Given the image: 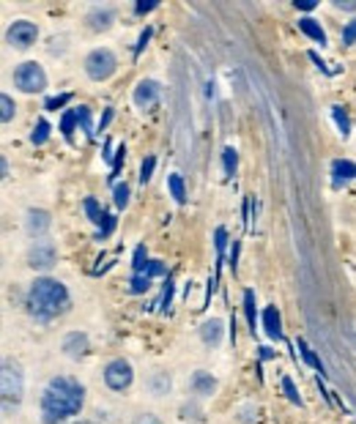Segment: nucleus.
I'll return each instance as SVG.
<instances>
[{
  "mask_svg": "<svg viewBox=\"0 0 356 424\" xmlns=\"http://www.w3.org/2000/svg\"><path fill=\"white\" fill-rule=\"evenodd\" d=\"M299 9H304V11H310V9H315V3L313 0H302V3H296Z\"/></svg>",
  "mask_w": 356,
  "mask_h": 424,
  "instance_id": "ea45409f",
  "label": "nucleus"
},
{
  "mask_svg": "<svg viewBox=\"0 0 356 424\" xmlns=\"http://www.w3.org/2000/svg\"><path fill=\"white\" fill-rule=\"evenodd\" d=\"M63 351L69 356H83L88 351V336L85 334H69L63 342Z\"/></svg>",
  "mask_w": 356,
  "mask_h": 424,
  "instance_id": "4468645a",
  "label": "nucleus"
},
{
  "mask_svg": "<svg viewBox=\"0 0 356 424\" xmlns=\"http://www.w3.org/2000/svg\"><path fill=\"white\" fill-rule=\"evenodd\" d=\"M157 3H137V14H145V11H154Z\"/></svg>",
  "mask_w": 356,
  "mask_h": 424,
  "instance_id": "58836bf2",
  "label": "nucleus"
},
{
  "mask_svg": "<svg viewBox=\"0 0 356 424\" xmlns=\"http://www.w3.org/2000/svg\"><path fill=\"white\" fill-rule=\"evenodd\" d=\"M142 274H145V277H162V274H167V268H164L159 260H148V265H145Z\"/></svg>",
  "mask_w": 356,
  "mask_h": 424,
  "instance_id": "cd10ccee",
  "label": "nucleus"
},
{
  "mask_svg": "<svg viewBox=\"0 0 356 424\" xmlns=\"http://www.w3.org/2000/svg\"><path fill=\"white\" fill-rule=\"evenodd\" d=\"M342 44H356V17L348 22V28L342 33Z\"/></svg>",
  "mask_w": 356,
  "mask_h": 424,
  "instance_id": "473e14b6",
  "label": "nucleus"
},
{
  "mask_svg": "<svg viewBox=\"0 0 356 424\" xmlns=\"http://www.w3.org/2000/svg\"><path fill=\"white\" fill-rule=\"evenodd\" d=\"M145 265H148V260H145V249L137 247V252H135V271L142 274V271H145Z\"/></svg>",
  "mask_w": 356,
  "mask_h": 424,
  "instance_id": "72a5a7b5",
  "label": "nucleus"
},
{
  "mask_svg": "<svg viewBox=\"0 0 356 424\" xmlns=\"http://www.w3.org/2000/svg\"><path fill=\"white\" fill-rule=\"evenodd\" d=\"M170 299H173V282L167 280V285H164V296H162V301H164V307L170 304Z\"/></svg>",
  "mask_w": 356,
  "mask_h": 424,
  "instance_id": "4c0bfd02",
  "label": "nucleus"
},
{
  "mask_svg": "<svg viewBox=\"0 0 356 424\" xmlns=\"http://www.w3.org/2000/svg\"><path fill=\"white\" fill-rule=\"evenodd\" d=\"M110 118H112V110H107V112H105V118H102V129L110 124Z\"/></svg>",
  "mask_w": 356,
  "mask_h": 424,
  "instance_id": "a19ab883",
  "label": "nucleus"
},
{
  "mask_svg": "<svg viewBox=\"0 0 356 424\" xmlns=\"http://www.w3.org/2000/svg\"><path fill=\"white\" fill-rule=\"evenodd\" d=\"M332 115H335V121H337L342 137H348V134H351V121H348V115L342 112V107H332Z\"/></svg>",
  "mask_w": 356,
  "mask_h": 424,
  "instance_id": "412c9836",
  "label": "nucleus"
},
{
  "mask_svg": "<svg viewBox=\"0 0 356 424\" xmlns=\"http://www.w3.org/2000/svg\"><path fill=\"white\" fill-rule=\"evenodd\" d=\"M154 164H157V159H154V157H148V159H142V167H140V184H145V181H151V173H154Z\"/></svg>",
  "mask_w": 356,
  "mask_h": 424,
  "instance_id": "c756f323",
  "label": "nucleus"
},
{
  "mask_svg": "<svg viewBox=\"0 0 356 424\" xmlns=\"http://www.w3.org/2000/svg\"><path fill=\"white\" fill-rule=\"evenodd\" d=\"M244 312H247L249 326H252V332H255V293H252V290L244 293Z\"/></svg>",
  "mask_w": 356,
  "mask_h": 424,
  "instance_id": "5701e85b",
  "label": "nucleus"
},
{
  "mask_svg": "<svg viewBox=\"0 0 356 424\" xmlns=\"http://www.w3.org/2000/svg\"><path fill=\"white\" fill-rule=\"evenodd\" d=\"M222 339V320L211 318L209 323H203V342L206 345H219Z\"/></svg>",
  "mask_w": 356,
  "mask_h": 424,
  "instance_id": "2eb2a0df",
  "label": "nucleus"
},
{
  "mask_svg": "<svg viewBox=\"0 0 356 424\" xmlns=\"http://www.w3.org/2000/svg\"><path fill=\"white\" fill-rule=\"evenodd\" d=\"M83 386L71 378H53L41 397V416L44 424H58L69 416H77L83 408Z\"/></svg>",
  "mask_w": 356,
  "mask_h": 424,
  "instance_id": "f257e3e1",
  "label": "nucleus"
},
{
  "mask_svg": "<svg viewBox=\"0 0 356 424\" xmlns=\"http://www.w3.org/2000/svg\"><path fill=\"white\" fill-rule=\"evenodd\" d=\"M55 263V247L50 241H36V247L31 249V265L33 268H50Z\"/></svg>",
  "mask_w": 356,
  "mask_h": 424,
  "instance_id": "9d476101",
  "label": "nucleus"
},
{
  "mask_svg": "<svg viewBox=\"0 0 356 424\" xmlns=\"http://www.w3.org/2000/svg\"><path fill=\"white\" fill-rule=\"evenodd\" d=\"M74 121H77V110H69L66 115H63V124H61V132L71 137V129H74Z\"/></svg>",
  "mask_w": 356,
  "mask_h": 424,
  "instance_id": "c85d7f7f",
  "label": "nucleus"
},
{
  "mask_svg": "<svg viewBox=\"0 0 356 424\" xmlns=\"http://www.w3.org/2000/svg\"><path fill=\"white\" fill-rule=\"evenodd\" d=\"M112 17H115V14H112L110 9H96V11L88 17V22H90V28H93V31H107V28H110V22H112Z\"/></svg>",
  "mask_w": 356,
  "mask_h": 424,
  "instance_id": "f3484780",
  "label": "nucleus"
},
{
  "mask_svg": "<svg viewBox=\"0 0 356 424\" xmlns=\"http://www.w3.org/2000/svg\"><path fill=\"white\" fill-rule=\"evenodd\" d=\"M77 121L83 124L85 134H88V137H93V124H90V110H88V107H77Z\"/></svg>",
  "mask_w": 356,
  "mask_h": 424,
  "instance_id": "b1692460",
  "label": "nucleus"
},
{
  "mask_svg": "<svg viewBox=\"0 0 356 424\" xmlns=\"http://www.w3.org/2000/svg\"><path fill=\"white\" fill-rule=\"evenodd\" d=\"M283 389H285V394H288V400H290V403L302 406V400H299V391H296V386H293V381H290V378H283Z\"/></svg>",
  "mask_w": 356,
  "mask_h": 424,
  "instance_id": "bb28decb",
  "label": "nucleus"
},
{
  "mask_svg": "<svg viewBox=\"0 0 356 424\" xmlns=\"http://www.w3.org/2000/svg\"><path fill=\"white\" fill-rule=\"evenodd\" d=\"M132 378H135L132 364L124 361V359H115V361H110V364L105 367V381H107V386H110V389H115V391L129 389Z\"/></svg>",
  "mask_w": 356,
  "mask_h": 424,
  "instance_id": "423d86ee",
  "label": "nucleus"
},
{
  "mask_svg": "<svg viewBox=\"0 0 356 424\" xmlns=\"http://www.w3.org/2000/svg\"><path fill=\"white\" fill-rule=\"evenodd\" d=\"M126 157V148H118V157H115V161H112V176L118 173V167H121V161H124Z\"/></svg>",
  "mask_w": 356,
  "mask_h": 424,
  "instance_id": "e433bc0d",
  "label": "nucleus"
},
{
  "mask_svg": "<svg viewBox=\"0 0 356 424\" xmlns=\"http://www.w3.org/2000/svg\"><path fill=\"white\" fill-rule=\"evenodd\" d=\"M36 36H38V31H36L33 22H28V19H19V22H14L11 28H9V44L11 47H19V50H25V47H31L36 41Z\"/></svg>",
  "mask_w": 356,
  "mask_h": 424,
  "instance_id": "0eeeda50",
  "label": "nucleus"
},
{
  "mask_svg": "<svg viewBox=\"0 0 356 424\" xmlns=\"http://www.w3.org/2000/svg\"><path fill=\"white\" fill-rule=\"evenodd\" d=\"M85 213L90 216L93 225H99V238H107L112 230H115V219L99 208V203L93 197H85Z\"/></svg>",
  "mask_w": 356,
  "mask_h": 424,
  "instance_id": "6e6552de",
  "label": "nucleus"
},
{
  "mask_svg": "<svg viewBox=\"0 0 356 424\" xmlns=\"http://www.w3.org/2000/svg\"><path fill=\"white\" fill-rule=\"evenodd\" d=\"M137 424H157V422H137Z\"/></svg>",
  "mask_w": 356,
  "mask_h": 424,
  "instance_id": "37998d69",
  "label": "nucleus"
},
{
  "mask_svg": "<svg viewBox=\"0 0 356 424\" xmlns=\"http://www.w3.org/2000/svg\"><path fill=\"white\" fill-rule=\"evenodd\" d=\"M126 203H129V186H126V184H118V186H115V206L124 208Z\"/></svg>",
  "mask_w": 356,
  "mask_h": 424,
  "instance_id": "7c9ffc66",
  "label": "nucleus"
},
{
  "mask_svg": "<svg viewBox=\"0 0 356 424\" xmlns=\"http://www.w3.org/2000/svg\"><path fill=\"white\" fill-rule=\"evenodd\" d=\"M332 176H335V184H345V181H351L356 178V164L348 159H335L332 161Z\"/></svg>",
  "mask_w": 356,
  "mask_h": 424,
  "instance_id": "f8f14e48",
  "label": "nucleus"
},
{
  "mask_svg": "<svg viewBox=\"0 0 356 424\" xmlns=\"http://www.w3.org/2000/svg\"><path fill=\"white\" fill-rule=\"evenodd\" d=\"M263 329H266V334L271 336V339H280V336H283V323H280L277 307H266V309H263Z\"/></svg>",
  "mask_w": 356,
  "mask_h": 424,
  "instance_id": "9b49d317",
  "label": "nucleus"
},
{
  "mask_svg": "<svg viewBox=\"0 0 356 424\" xmlns=\"http://www.w3.org/2000/svg\"><path fill=\"white\" fill-rule=\"evenodd\" d=\"M299 28H302L304 33L310 36L313 41H318V44H326V33H323V28H320L315 19H310V17L299 19Z\"/></svg>",
  "mask_w": 356,
  "mask_h": 424,
  "instance_id": "dca6fc26",
  "label": "nucleus"
},
{
  "mask_svg": "<svg viewBox=\"0 0 356 424\" xmlns=\"http://www.w3.org/2000/svg\"><path fill=\"white\" fill-rule=\"evenodd\" d=\"M299 348H302V356H304V359H307V361H310V364L315 367V370L323 372V364H320V359H318L315 354H313V351H310V345H307L304 339H299Z\"/></svg>",
  "mask_w": 356,
  "mask_h": 424,
  "instance_id": "a878e982",
  "label": "nucleus"
},
{
  "mask_svg": "<svg viewBox=\"0 0 356 424\" xmlns=\"http://www.w3.org/2000/svg\"><path fill=\"white\" fill-rule=\"evenodd\" d=\"M337 9H351V11H354L356 3H337Z\"/></svg>",
  "mask_w": 356,
  "mask_h": 424,
  "instance_id": "79ce46f5",
  "label": "nucleus"
},
{
  "mask_svg": "<svg viewBox=\"0 0 356 424\" xmlns=\"http://www.w3.org/2000/svg\"><path fill=\"white\" fill-rule=\"evenodd\" d=\"M69 99H71L69 93H63V96H53V99H47V105L44 107H47V110H61V107L66 105Z\"/></svg>",
  "mask_w": 356,
  "mask_h": 424,
  "instance_id": "f704fd0d",
  "label": "nucleus"
},
{
  "mask_svg": "<svg viewBox=\"0 0 356 424\" xmlns=\"http://www.w3.org/2000/svg\"><path fill=\"white\" fill-rule=\"evenodd\" d=\"M222 161H225V176L233 178L236 176V167H239V157H236V148L228 145L225 151H222Z\"/></svg>",
  "mask_w": 356,
  "mask_h": 424,
  "instance_id": "6ab92c4d",
  "label": "nucleus"
},
{
  "mask_svg": "<svg viewBox=\"0 0 356 424\" xmlns=\"http://www.w3.org/2000/svg\"><path fill=\"white\" fill-rule=\"evenodd\" d=\"M115 55L110 53V50H93V53L85 58V71H88L90 80H107V77H112V71H115Z\"/></svg>",
  "mask_w": 356,
  "mask_h": 424,
  "instance_id": "20e7f679",
  "label": "nucleus"
},
{
  "mask_svg": "<svg viewBox=\"0 0 356 424\" xmlns=\"http://www.w3.org/2000/svg\"><path fill=\"white\" fill-rule=\"evenodd\" d=\"M19 400H22V372H19L17 364L3 361V403L17 406Z\"/></svg>",
  "mask_w": 356,
  "mask_h": 424,
  "instance_id": "39448f33",
  "label": "nucleus"
},
{
  "mask_svg": "<svg viewBox=\"0 0 356 424\" xmlns=\"http://www.w3.org/2000/svg\"><path fill=\"white\" fill-rule=\"evenodd\" d=\"M195 391L197 394H211L214 389H216V381H214L211 375H206V372H197L195 375Z\"/></svg>",
  "mask_w": 356,
  "mask_h": 424,
  "instance_id": "a211bd4d",
  "label": "nucleus"
},
{
  "mask_svg": "<svg viewBox=\"0 0 356 424\" xmlns=\"http://www.w3.org/2000/svg\"><path fill=\"white\" fill-rule=\"evenodd\" d=\"M148 38H151V28H145V31H142V33H140V44L135 47V55H140V53H142V47L148 44Z\"/></svg>",
  "mask_w": 356,
  "mask_h": 424,
  "instance_id": "c9c22d12",
  "label": "nucleus"
},
{
  "mask_svg": "<svg viewBox=\"0 0 356 424\" xmlns=\"http://www.w3.org/2000/svg\"><path fill=\"white\" fill-rule=\"evenodd\" d=\"M47 137H50V124H47V121H38L33 129V134H31V140H33V145H44Z\"/></svg>",
  "mask_w": 356,
  "mask_h": 424,
  "instance_id": "4be33fe9",
  "label": "nucleus"
},
{
  "mask_svg": "<svg viewBox=\"0 0 356 424\" xmlns=\"http://www.w3.org/2000/svg\"><path fill=\"white\" fill-rule=\"evenodd\" d=\"M159 83H154V80H142L140 85L135 88V105L142 107V110H148V107H154L159 102Z\"/></svg>",
  "mask_w": 356,
  "mask_h": 424,
  "instance_id": "1a4fd4ad",
  "label": "nucleus"
},
{
  "mask_svg": "<svg viewBox=\"0 0 356 424\" xmlns=\"http://www.w3.org/2000/svg\"><path fill=\"white\" fill-rule=\"evenodd\" d=\"M148 285H151V277L137 274V277L129 282V293H142V290H148Z\"/></svg>",
  "mask_w": 356,
  "mask_h": 424,
  "instance_id": "393cba45",
  "label": "nucleus"
},
{
  "mask_svg": "<svg viewBox=\"0 0 356 424\" xmlns=\"http://www.w3.org/2000/svg\"><path fill=\"white\" fill-rule=\"evenodd\" d=\"M50 230V213L47 211H31L28 213V233L31 235H41Z\"/></svg>",
  "mask_w": 356,
  "mask_h": 424,
  "instance_id": "ddd939ff",
  "label": "nucleus"
},
{
  "mask_svg": "<svg viewBox=\"0 0 356 424\" xmlns=\"http://www.w3.org/2000/svg\"><path fill=\"white\" fill-rule=\"evenodd\" d=\"M14 85L25 93H36V90L47 88V77H44V69L38 63H22L17 71H14Z\"/></svg>",
  "mask_w": 356,
  "mask_h": 424,
  "instance_id": "7ed1b4c3",
  "label": "nucleus"
},
{
  "mask_svg": "<svg viewBox=\"0 0 356 424\" xmlns=\"http://www.w3.org/2000/svg\"><path fill=\"white\" fill-rule=\"evenodd\" d=\"M28 307L38 320H50L69 307V290L55 280H36L28 293Z\"/></svg>",
  "mask_w": 356,
  "mask_h": 424,
  "instance_id": "f03ea898",
  "label": "nucleus"
},
{
  "mask_svg": "<svg viewBox=\"0 0 356 424\" xmlns=\"http://www.w3.org/2000/svg\"><path fill=\"white\" fill-rule=\"evenodd\" d=\"M0 107H3V121H11V115H14V102H11V96H0Z\"/></svg>",
  "mask_w": 356,
  "mask_h": 424,
  "instance_id": "2f4dec72",
  "label": "nucleus"
},
{
  "mask_svg": "<svg viewBox=\"0 0 356 424\" xmlns=\"http://www.w3.org/2000/svg\"><path fill=\"white\" fill-rule=\"evenodd\" d=\"M167 186H170V195L176 197V203H184V200H187V192H184V178L181 176L167 178Z\"/></svg>",
  "mask_w": 356,
  "mask_h": 424,
  "instance_id": "aec40b11",
  "label": "nucleus"
}]
</instances>
